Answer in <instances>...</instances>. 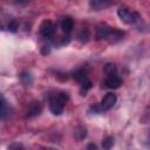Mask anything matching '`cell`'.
<instances>
[{
	"mask_svg": "<svg viewBox=\"0 0 150 150\" xmlns=\"http://www.w3.org/2000/svg\"><path fill=\"white\" fill-rule=\"evenodd\" d=\"M73 77L80 83L81 88L84 89V91H86L87 89L91 88V81L89 80L87 73H86L83 69H77V70H75V71L73 73Z\"/></svg>",
	"mask_w": 150,
	"mask_h": 150,
	"instance_id": "obj_4",
	"label": "cell"
},
{
	"mask_svg": "<svg viewBox=\"0 0 150 150\" xmlns=\"http://www.w3.org/2000/svg\"><path fill=\"white\" fill-rule=\"evenodd\" d=\"M104 86L109 89H117L122 84V79L116 74V75H108L107 79L104 80Z\"/></svg>",
	"mask_w": 150,
	"mask_h": 150,
	"instance_id": "obj_8",
	"label": "cell"
},
{
	"mask_svg": "<svg viewBox=\"0 0 150 150\" xmlns=\"http://www.w3.org/2000/svg\"><path fill=\"white\" fill-rule=\"evenodd\" d=\"M87 149H97V146H96L95 144H89V145L87 146Z\"/></svg>",
	"mask_w": 150,
	"mask_h": 150,
	"instance_id": "obj_19",
	"label": "cell"
},
{
	"mask_svg": "<svg viewBox=\"0 0 150 150\" xmlns=\"http://www.w3.org/2000/svg\"><path fill=\"white\" fill-rule=\"evenodd\" d=\"M54 32H55V26H54V23L52 21L46 20V21L42 22L41 28H40V33H41V35L43 38H46V39L52 38L53 34H54Z\"/></svg>",
	"mask_w": 150,
	"mask_h": 150,
	"instance_id": "obj_7",
	"label": "cell"
},
{
	"mask_svg": "<svg viewBox=\"0 0 150 150\" xmlns=\"http://www.w3.org/2000/svg\"><path fill=\"white\" fill-rule=\"evenodd\" d=\"M114 145V138L112 137H107L104 141H102V148L103 149H110Z\"/></svg>",
	"mask_w": 150,
	"mask_h": 150,
	"instance_id": "obj_16",
	"label": "cell"
},
{
	"mask_svg": "<svg viewBox=\"0 0 150 150\" xmlns=\"http://www.w3.org/2000/svg\"><path fill=\"white\" fill-rule=\"evenodd\" d=\"M18 28H19V22H18L16 20H12V21L8 23V29H9L11 32H16Z\"/></svg>",
	"mask_w": 150,
	"mask_h": 150,
	"instance_id": "obj_17",
	"label": "cell"
},
{
	"mask_svg": "<svg viewBox=\"0 0 150 150\" xmlns=\"http://www.w3.org/2000/svg\"><path fill=\"white\" fill-rule=\"evenodd\" d=\"M21 82L25 84V86H30L33 83V76L30 75V73L28 71H22L20 75H19Z\"/></svg>",
	"mask_w": 150,
	"mask_h": 150,
	"instance_id": "obj_12",
	"label": "cell"
},
{
	"mask_svg": "<svg viewBox=\"0 0 150 150\" xmlns=\"http://www.w3.org/2000/svg\"><path fill=\"white\" fill-rule=\"evenodd\" d=\"M61 28L66 34H69L74 28V21L70 18H64L61 21Z\"/></svg>",
	"mask_w": 150,
	"mask_h": 150,
	"instance_id": "obj_11",
	"label": "cell"
},
{
	"mask_svg": "<svg viewBox=\"0 0 150 150\" xmlns=\"http://www.w3.org/2000/svg\"><path fill=\"white\" fill-rule=\"evenodd\" d=\"M89 5L94 11H102L112 5V0H89Z\"/></svg>",
	"mask_w": 150,
	"mask_h": 150,
	"instance_id": "obj_9",
	"label": "cell"
},
{
	"mask_svg": "<svg viewBox=\"0 0 150 150\" xmlns=\"http://www.w3.org/2000/svg\"><path fill=\"white\" fill-rule=\"evenodd\" d=\"M117 15L124 23H128V25H135V23L141 21V15L137 12H132V11L125 8V7L118 8L117 9Z\"/></svg>",
	"mask_w": 150,
	"mask_h": 150,
	"instance_id": "obj_3",
	"label": "cell"
},
{
	"mask_svg": "<svg viewBox=\"0 0 150 150\" xmlns=\"http://www.w3.org/2000/svg\"><path fill=\"white\" fill-rule=\"evenodd\" d=\"M42 111V105L40 102L38 101H33L29 105H28V109H27V116L28 117H35L38 115H40Z\"/></svg>",
	"mask_w": 150,
	"mask_h": 150,
	"instance_id": "obj_10",
	"label": "cell"
},
{
	"mask_svg": "<svg viewBox=\"0 0 150 150\" xmlns=\"http://www.w3.org/2000/svg\"><path fill=\"white\" fill-rule=\"evenodd\" d=\"M104 71L107 75H116L117 74V67L114 63H108L104 67Z\"/></svg>",
	"mask_w": 150,
	"mask_h": 150,
	"instance_id": "obj_13",
	"label": "cell"
},
{
	"mask_svg": "<svg viewBox=\"0 0 150 150\" xmlns=\"http://www.w3.org/2000/svg\"><path fill=\"white\" fill-rule=\"evenodd\" d=\"M89 30H88V28H83L80 33H79V39H80V41L81 42H87L88 40H89Z\"/></svg>",
	"mask_w": 150,
	"mask_h": 150,
	"instance_id": "obj_15",
	"label": "cell"
},
{
	"mask_svg": "<svg viewBox=\"0 0 150 150\" xmlns=\"http://www.w3.org/2000/svg\"><path fill=\"white\" fill-rule=\"evenodd\" d=\"M19 148H23L22 144H19V143H14V144H11L8 146V149H19Z\"/></svg>",
	"mask_w": 150,
	"mask_h": 150,
	"instance_id": "obj_18",
	"label": "cell"
},
{
	"mask_svg": "<svg viewBox=\"0 0 150 150\" xmlns=\"http://www.w3.org/2000/svg\"><path fill=\"white\" fill-rule=\"evenodd\" d=\"M124 33L122 30L111 28L107 25H100L96 30V39L97 40H107L109 42H116L122 40Z\"/></svg>",
	"mask_w": 150,
	"mask_h": 150,
	"instance_id": "obj_1",
	"label": "cell"
},
{
	"mask_svg": "<svg viewBox=\"0 0 150 150\" xmlns=\"http://www.w3.org/2000/svg\"><path fill=\"white\" fill-rule=\"evenodd\" d=\"M86 136H87V129L86 128H83V127L76 128V130H75V137L77 139H83Z\"/></svg>",
	"mask_w": 150,
	"mask_h": 150,
	"instance_id": "obj_14",
	"label": "cell"
},
{
	"mask_svg": "<svg viewBox=\"0 0 150 150\" xmlns=\"http://www.w3.org/2000/svg\"><path fill=\"white\" fill-rule=\"evenodd\" d=\"M12 115V107L0 94V120H7Z\"/></svg>",
	"mask_w": 150,
	"mask_h": 150,
	"instance_id": "obj_5",
	"label": "cell"
},
{
	"mask_svg": "<svg viewBox=\"0 0 150 150\" xmlns=\"http://www.w3.org/2000/svg\"><path fill=\"white\" fill-rule=\"evenodd\" d=\"M69 100V95L64 91H61L54 96L50 97L49 100V109L54 115H61L63 112L64 105Z\"/></svg>",
	"mask_w": 150,
	"mask_h": 150,
	"instance_id": "obj_2",
	"label": "cell"
},
{
	"mask_svg": "<svg viewBox=\"0 0 150 150\" xmlns=\"http://www.w3.org/2000/svg\"><path fill=\"white\" fill-rule=\"evenodd\" d=\"M15 1H16V2H25L26 0H15Z\"/></svg>",
	"mask_w": 150,
	"mask_h": 150,
	"instance_id": "obj_20",
	"label": "cell"
},
{
	"mask_svg": "<svg viewBox=\"0 0 150 150\" xmlns=\"http://www.w3.org/2000/svg\"><path fill=\"white\" fill-rule=\"evenodd\" d=\"M116 101H117L116 94H114V93H108V94L102 98V101H101V109H102L103 111L111 109V108L115 105Z\"/></svg>",
	"mask_w": 150,
	"mask_h": 150,
	"instance_id": "obj_6",
	"label": "cell"
}]
</instances>
